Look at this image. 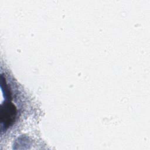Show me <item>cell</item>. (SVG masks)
<instances>
[{
	"label": "cell",
	"instance_id": "6da1fadb",
	"mask_svg": "<svg viewBox=\"0 0 150 150\" xmlns=\"http://www.w3.org/2000/svg\"><path fill=\"white\" fill-rule=\"evenodd\" d=\"M16 115V109L12 103L5 104L1 109V121L5 127L9 126L15 120Z\"/></svg>",
	"mask_w": 150,
	"mask_h": 150
}]
</instances>
